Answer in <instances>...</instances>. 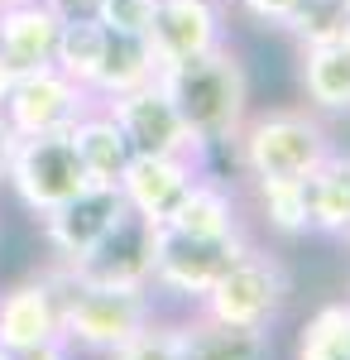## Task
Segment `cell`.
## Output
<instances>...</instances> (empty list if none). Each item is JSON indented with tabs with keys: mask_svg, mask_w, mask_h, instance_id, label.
I'll return each instance as SVG.
<instances>
[{
	"mask_svg": "<svg viewBox=\"0 0 350 360\" xmlns=\"http://www.w3.org/2000/svg\"><path fill=\"white\" fill-rule=\"evenodd\" d=\"M154 82L168 91L173 111L183 115L188 135L197 139V159L235 144L245 115H249V72H245V58L231 39L202 58L159 68Z\"/></svg>",
	"mask_w": 350,
	"mask_h": 360,
	"instance_id": "cell-1",
	"label": "cell"
},
{
	"mask_svg": "<svg viewBox=\"0 0 350 360\" xmlns=\"http://www.w3.org/2000/svg\"><path fill=\"white\" fill-rule=\"evenodd\" d=\"M235 164L249 183H302L336 149L322 115L307 106H269L245 115L235 135Z\"/></svg>",
	"mask_w": 350,
	"mask_h": 360,
	"instance_id": "cell-2",
	"label": "cell"
},
{
	"mask_svg": "<svg viewBox=\"0 0 350 360\" xmlns=\"http://www.w3.org/2000/svg\"><path fill=\"white\" fill-rule=\"evenodd\" d=\"M58 278V336L86 351V356H110L130 336L159 317L154 288H106V283H82V278Z\"/></svg>",
	"mask_w": 350,
	"mask_h": 360,
	"instance_id": "cell-3",
	"label": "cell"
},
{
	"mask_svg": "<svg viewBox=\"0 0 350 360\" xmlns=\"http://www.w3.org/2000/svg\"><path fill=\"white\" fill-rule=\"evenodd\" d=\"M288 293H293V278L283 269V259L249 245L197 303V317L221 322V327H245V332H269L278 312L288 307Z\"/></svg>",
	"mask_w": 350,
	"mask_h": 360,
	"instance_id": "cell-4",
	"label": "cell"
},
{
	"mask_svg": "<svg viewBox=\"0 0 350 360\" xmlns=\"http://www.w3.org/2000/svg\"><path fill=\"white\" fill-rule=\"evenodd\" d=\"M249 250L245 231L231 236H183L173 226H154V269H149V288L154 293H173L183 303H202L212 293V283L235 259Z\"/></svg>",
	"mask_w": 350,
	"mask_h": 360,
	"instance_id": "cell-5",
	"label": "cell"
},
{
	"mask_svg": "<svg viewBox=\"0 0 350 360\" xmlns=\"http://www.w3.org/2000/svg\"><path fill=\"white\" fill-rule=\"evenodd\" d=\"M5 188L20 197L25 212L48 217L91 183H86L67 135H34V139H15L10 164H5Z\"/></svg>",
	"mask_w": 350,
	"mask_h": 360,
	"instance_id": "cell-6",
	"label": "cell"
},
{
	"mask_svg": "<svg viewBox=\"0 0 350 360\" xmlns=\"http://www.w3.org/2000/svg\"><path fill=\"white\" fill-rule=\"evenodd\" d=\"M91 106H96V96L86 86H77L72 77H63L48 63V68L20 72L10 82L0 115L15 130V139H34V135H67Z\"/></svg>",
	"mask_w": 350,
	"mask_h": 360,
	"instance_id": "cell-7",
	"label": "cell"
},
{
	"mask_svg": "<svg viewBox=\"0 0 350 360\" xmlns=\"http://www.w3.org/2000/svg\"><path fill=\"white\" fill-rule=\"evenodd\" d=\"M101 111L120 125L130 154H183V159H197V139L188 135L183 115L173 111V101H168V91L159 82H144L135 91L106 96Z\"/></svg>",
	"mask_w": 350,
	"mask_h": 360,
	"instance_id": "cell-8",
	"label": "cell"
},
{
	"mask_svg": "<svg viewBox=\"0 0 350 360\" xmlns=\"http://www.w3.org/2000/svg\"><path fill=\"white\" fill-rule=\"evenodd\" d=\"M125 217H130V207H125L120 188H82L72 202L39 217V226H44V245L53 250V264H77L82 255H91Z\"/></svg>",
	"mask_w": 350,
	"mask_h": 360,
	"instance_id": "cell-9",
	"label": "cell"
},
{
	"mask_svg": "<svg viewBox=\"0 0 350 360\" xmlns=\"http://www.w3.org/2000/svg\"><path fill=\"white\" fill-rule=\"evenodd\" d=\"M149 269H154V226L139 217H125L77 264H53V274L63 278L106 283V288H149Z\"/></svg>",
	"mask_w": 350,
	"mask_h": 360,
	"instance_id": "cell-10",
	"label": "cell"
},
{
	"mask_svg": "<svg viewBox=\"0 0 350 360\" xmlns=\"http://www.w3.org/2000/svg\"><path fill=\"white\" fill-rule=\"evenodd\" d=\"M202 173V159H183V154H130V164L120 173V197L130 207V217L149 226H163L173 217V207L183 202L192 183Z\"/></svg>",
	"mask_w": 350,
	"mask_h": 360,
	"instance_id": "cell-11",
	"label": "cell"
},
{
	"mask_svg": "<svg viewBox=\"0 0 350 360\" xmlns=\"http://www.w3.org/2000/svg\"><path fill=\"white\" fill-rule=\"evenodd\" d=\"M149 44L163 68L212 53L216 44H226V5L221 0H159Z\"/></svg>",
	"mask_w": 350,
	"mask_h": 360,
	"instance_id": "cell-12",
	"label": "cell"
},
{
	"mask_svg": "<svg viewBox=\"0 0 350 360\" xmlns=\"http://www.w3.org/2000/svg\"><path fill=\"white\" fill-rule=\"evenodd\" d=\"M39 341H58V278L29 274L0 288V351H29Z\"/></svg>",
	"mask_w": 350,
	"mask_h": 360,
	"instance_id": "cell-13",
	"label": "cell"
},
{
	"mask_svg": "<svg viewBox=\"0 0 350 360\" xmlns=\"http://www.w3.org/2000/svg\"><path fill=\"white\" fill-rule=\"evenodd\" d=\"M58 20L44 0H29V5H5L0 10V63L20 77L34 68H48L58 49Z\"/></svg>",
	"mask_w": 350,
	"mask_h": 360,
	"instance_id": "cell-14",
	"label": "cell"
},
{
	"mask_svg": "<svg viewBox=\"0 0 350 360\" xmlns=\"http://www.w3.org/2000/svg\"><path fill=\"white\" fill-rule=\"evenodd\" d=\"M297 86L307 111L317 115H350V49L346 44H312L297 49Z\"/></svg>",
	"mask_w": 350,
	"mask_h": 360,
	"instance_id": "cell-15",
	"label": "cell"
},
{
	"mask_svg": "<svg viewBox=\"0 0 350 360\" xmlns=\"http://www.w3.org/2000/svg\"><path fill=\"white\" fill-rule=\"evenodd\" d=\"M67 139H72V149H77V164H82V173H86L91 188H115V183H120V173L130 164V144L120 135V125L101 111V101L67 130Z\"/></svg>",
	"mask_w": 350,
	"mask_h": 360,
	"instance_id": "cell-16",
	"label": "cell"
},
{
	"mask_svg": "<svg viewBox=\"0 0 350 360\" xmlns=\"http://www.w3.org/2000/svg\"><path fill=\"white\" fill-rule=\"evenodd\" d=\"M302 188H307L312 231L350 240V154L346 149H331L322 164L302 178Z\"/></svg>",
	"mask_w": 350,
	"mask_h": 360,
	"instance_id": "cell-17",
	"label": "cell"
},
{
	"mask_svg": "<svg viewBox=\"0 0 350 360\" xmlns=\"http://www.w3.org/2000/svg\"><path fill=\"white\" fill-rule=\"evenodd\" d=\"M163 226H173L183 236H231V231H245L235 193L221 178H212V173H197V183L183 193V202L173 207V217Z\"/></svg>",
	"mask_w": 350,
	"mask_h": 360,
	"instance_id": "cell-18",
	"label": "cell"
},
{
	"mask_svg": "<svg viewBox=\"0 0 350 360\" xmlns=\"http://www.w3.org/2000/svg\"><path fill=\"white\" fill-rule=\"evenodd\" d=\"M159 68L163 63H159V53H154V44H149V34L106 29V58H101V77H96V101L154 82Z\"/></svg>",
	"mask_w": 350,
	"mask_h": 360,
	"instance_id": "cell-19",
	"label": "cell"
},
{
	"mask_svg": "<svg viewBox=\"0 0 350 360\" xmlns=\"http://www.w3.org/2000/svg\"><path fill=\"white\" fill-rule=\"evenodd\" d=\"M183 360H264L269 356V332H245V327H221L192 312L183 322Z\"/></svg>",
	"mask_w": 350,
	"mask_h": 360,
	"instance_id": "cell-20",
	"label": "cell"
},
{
	"mask_svg": "<svg viewBox=\"0 0 350 360\" xmlns=\"http://www.w3.org/2000/svg\"><path fill=\"white\" fill-rule=\"evenodd\" d=\"M101 58H106V25L101 20H67L58 29L53 68L63 77H72L96 96V77H101Z\"/></svg>",
	"mask_w": 350,
	"mask_h": 360,
	"instance_id": "cell-21",
	"label": "cell"
},
{
	"mask_svg": "<svg viewBox=\"0 0 350 360\" xmlns=\"http://www.w3.org/2000/svg\"><path fill=\"white\" fill-rule=\"evenodd\" d=\"M293 360H350V298L322 303L297 327Z\"/></svg>",
	"mask_w": 350,
	"mask_h": 360,
	"instance_id": "cell-22",
	"label": "cell"
},
{
	"mask_svg": "<svg viewBox=\"0 0 350 360\" xmlns=\"http://www.w3.org/2000/svg\"><path fill=\"white\" fill-rule=\"evenodd\" d=\"M350 25L346 0H297L293 10L283 15V34H293L297 49H312V44H341Z\"/></svg>",
	"mask_w": 350,
	"mask_h": 360,
	"instance_id": "cell-23",
	"label": "cell"
},
{
	"mask_svg": "<svg viewBox=\"0 0 350 360\" xmlns=\"http://www.w3.org/2000/svg\"><path fill=\"white\" fill-rule=\"evenodd\" d=\"M254 202H259V221L269 226L273 236L297 240V236L312 231L307 188H302V183H254Z\"/></svg>",
	"mask_w": 350,
	"mask_h": 360,
	"instance_id": "cell-24",
	"label": "cell"
},
{
	"mask_svg": "<svg viewBox=\"0 0 350 360\" xmlns=\"http://www.w3.org/2000/svg\"><path fill=\"white\" fill-rule=\"evenodd\" d=\"M183 336H188L183 322L154 317V322H144L125 346H115L106 360H183Z\"/></svg>",
	"mask_w": 350,
	"mask_h": 360,
	"instance_id": "cell-25",
	"label": "cell"
},
{
	"mask_svg": "<svg viewBox=\"0 0 350 360\" xmlns=\"http://www.w3.org/2000/svg\"><path fill=\"white\" fill-rule=\"evenodd\" d=\"M154 10H159V0H101L96 20L106 29H120V34H149Z\"/></svg>",
	"mask_w": 350,
	"mask_h": 360,
	"instance_id": "cell-26",
	"label": "cell"
},
{
	"mask_svg": "<svg viewBox=\"0 0 350 360\" xmlns=\"http://www.w3.org/2000/svg\"><path fill=\"white\" fill-rule=\"evenodd\" d=\"M235 5H240V10L249 15V20H254V25H269V29H278V25H283V15L293 10L297 0H235Z\"/></svg>",
	"mask_w": 350,
	"mask_h": 360,
	"instance_id": "cell-27",
	"label": "cell"
},
{
	"mask_svg": "<svg viewBox=\"0 0 350 360\" xmlns=\"http://www.w3.org/2000/svg\"><path fill=\"white\" fill-rule=\"evenodd\" d=\"M44 5L53 10L63 25L67 20H96V10H101V0H44Z\"/></svg>",
	"mask_w": 350,
	"mask_h": 360,
	"instance_id": "cell-28",
	"label": "cell"
},
{
	"mask_svg": "<svg viewBox=\"0 0 350 360\" xmlns=\"http://www.w3.org/2000/svg\"><path fill=\"white\" fill-rule=\"evenodd\" d=\"M10 360H72V346L58 336V341H39L29 351H10Z\"/></svg>",
	"mask_w": 350,
	"mask_h": 360,
	"instance_id": "cell-29",
	"label": "cell"
},
{
	"mask_svg": "<svg viewBox=\"0 0 350 360\" xmlns=\"http://www.w3.org/2000/svg\"><path fill=\"white\" fill-rule=\"evenodd\" d=\"M10 149H15V130L5 125V115H0V183H5V164H10Z\"/></svg>",
	"mask_w": 350,
	"mask_h": 360,
	"instance_id": "cell-30",
	"label": "cell"
},
{
	"mask_svg": "<svg viewBox=\"0 0 350 360\" xmlns=\"http://www.w3.org/2000/svg\"><path fill=\"white\" fill-rule=\"evenodd\" d=\"M10 82H15V72H10V68L0 63V106H5V91H10Z\"/></svg>",
	"mask_w": 350,
	"mask_h": 360,
	"instance_id": "cell-31",
	"label": "cell"
},
{
	"mask_svg": "<svg viewBox=\"0 0 350 360\" xmlns=\"http://www.w3.org/2000/svg\"><path fill=\"white\" fill-rule=\"evenodd\" d=\"M5 5H29V0H0V10H5Z\"/></svg>",
	"mask_w": 350,
	"mask_h": 360,
	"instance_id": "cell-32",
	"label": "cell"
},
{
	"mask_svg": "<svg viewBox=\"0 0 350 360\" xmlns=\"http://www.w3.org/2000/svg\"><path fill=\"white\" fill-rule=\"evenodd\" d=\"M0 360H10V351H0Z\"/></svg>",
	"mask_w": 350,
	"mask_h": 360,
	"instance_id": "cell-33",
	"label": "cell"
},
{
	"mask_svg": "<svg viewBox=\"0 0 350 360\" xmlns=\"http://www.w3.org/2000/svg\"><path fill=\"white\" fill-rule=\"evenodd\" d=\"M346 10H350V0H346Z\"/></svg>",
	"mask_w": 350,
	"mask_h": 360,
	"instance_id": "cell-34",
	"label": "cell"
}]
</instances>
